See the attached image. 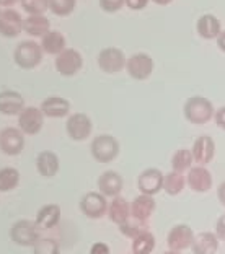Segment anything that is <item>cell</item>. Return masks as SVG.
<instances>
[{
    "instance_id": "6da1fadb",
    "label": "cell",
    "mask_w": 225,
    "mask_h": 254,
    "mask_svg": "<svg viewBox=\"0 0 225 254\" xmlns=\"http://www.w3.org/2000/svg\"><path fill=\"white\" fill-rule=\"evenodd\" d=\"M183 113H184L186 121H189L191 124L204 126L214 118L216 109H214V105H212V101H209L204 96L196 95V96H191L186 100L184 108H183Z\"/></svg>"
},
{
    "instance_id": "7a4b0ae2",
    "label": "cell",
    "mask_w": 225,
    "mask_h": 254,
    "mask_svg": "<svg viewBox=\"0 0 225 254\" xmlns=\"http://www.w3.org/2000/svg\"><path fill=\"white\" fill-rule=\"evenodd\" d=\"M90 153L98 163H109L119 155V142L116 137L109 134L96 135L90 143Z\"/></svg>"
},
{
    "instance_id": "3957f363",
    "label": "cell",
    "mask_w": 225,
    "mask_h": 254,
    "mask_svg": "<svg viewBox=\"0 0 225 254\" xmlns=\"http://www.w3.org/2000/svg\"><path fill=\"white\" fill-rule=\"evenodd\" d=\"M41 238L39 235V227L34 220H18L11 225L10 228V240L13 241L16 246L21 248H33L36 241Z\"/></svg>"
},
{
    "instance_id": "277c9868",
    "label": "cell",
    "mask_w": 225,
    "mask_h": 254,
    "mask_svg": "<svg viewBox=\"0 0 225 254\" xmlns=\"http://www.w3.org/2000/svg\"><path fill=\"white\" fill-rule=\"evenodd\" d=\"M43 48L41 44L34 43V41H21L18 46L15 48V53H13V59L15 64L21 68H34L39 65V62L43 59Z\"/></svg>"
},
{
    "instance_id": "5b68a950",
    "label": "cell",
    "mask_w": 225,
    "mask_h": 254,
    "mask_svg": "<svg viewBox=\"0 0 225 254\" xmlns=\"http://www.w3.org/2000/svg\"><path fill=\"white\" fill-rule=\"evenodd\" d=\"M108 207L109 202L108 197H105L100 190H91L82 195V199L78 202V209L86 218L91 220H98V218L108 215Z\"/></svg>"
},
{
    "instance_id": "8992f818",
    "label": "cell",
    "mask_w": 225,
    "mask_h": 254,
    "mask_svg": "<svg viewBox=\"0 0 225 254\" xmlns=\"http://www.w3.org/2000/svg\"><path fill=\"white\" fill-rule=\"evenodd\" d=\"M194 238H196V235L189 225L178 223L175 227H171L168 235H166V246H168V250L181 253L193 246Z\"/></svg>"
},
{
    "instance_id": "52a82bcc",
    "label": "cell",
    "mask_w": 225,
    "mask_h": 254,
    "mask_svg": "<svg viewBox=\"0 0 225 254\" xmlns=\"http://www.w3.org/2000/svg\"><path fill=\"white\" fill-rule=\"evenodd\" d=\"M25 148V134L18 127H5L0 132V150L8 157H16Z\"/></svg>"
},
{
    "instance_id": "ba28073f",
    "label": "cell",
    "mask_w": 225,
    "mask_h": 254,
    "mask_svg": "<svg viewBox=\"0 0 225 254\" xmlns=\"http://www.w3.org/2000/svg\"><path fill=\"white\" fill-rule=\"evenodd\" d=\"M91 130H93L91 119L83 113H74L72 116L67 119L66 132H67V135L75 142L86 140V137H90Z\"/></svg>"
},
{
    "instance_id": "9c48e42d",
    "label": "cell",
    "mask_w": 225,
    "mask_h": 254,
    "mask_svg": "<svg viewBox=\"0 0 225 254\" xmlns=\"http://www.w3.org/2000/svg\"><path fill=\"white\" fill-rule=\"evenodd\" d=\"M44 114L41 109L34 106H26L18 114V129L26 135H36L43 129Z\"/></svg>"
},
{
    "instance_id": "30bf717a",
    "label": "cell",
    "mask_w": 225,
    "mask_h": 254,
    "mask_svg": "<svg viewBox=\"0 0 225 254\" xmlns=\"http://www.w3.org/2000/svg\"><path fill=\"white\" fill-rule=\"evenodd\" d=\"M186 184H188V188L193 190V192L206 194V192H209V190L212 189L214 178H212V173L207 170L206 166L196 165L188 171Z\"/></svg>"
},
{
    "instance_id": "8fae6325",
    "label": "cell",
    "mask_w": 225,
    "mask_h": 254,
    "mask_svg": "<svg viewBox=\"0 0 225 254\" xmlns=\"http://www.w3.org/2000/svg\"><path fill=\"white\" fill-rule=\"evenodd\" d=\"M126 70L134 80H147L153 72V61L146 53L132 54L126 62Z\"/></svg>"
},
{
    "instance_id": "7c38bea8",
    "label": "cell",
    "mask_w": 225,
    "mask_h": 254,
    "mask_svg": "<svg viewBox=\"0 0 225 254\" xmlns=\"http://www.w3.org/2000/svg\"><path fill=\"white\" fill-rule=\"evenodd\" d=\"M126 56L118 48H106L98 54V67L105 73H118L126 67Z\"/></svg>"
},
{
    "instance_id": "4fadbf2b",
    "label": "cell",
    "mask_w": 225,
    "mask_h": 254,
    "mask_svg": "<svg viewBox=\"0 0 225 254\" xmlns=\"http://www.w3.org/2000/svg\"><path fill=\"white\" fill-rule=\"evenodd\" d=\"M163 178L165 175L158 168H147L137 178V188H139L141 194L155 195L160 190H163Z\"/></svg>"
},
{
    "instance_id": "5bb4252c",
    "label": "cell",
    "mask_w": 225,
    "mask_h": 254,
    "mask_svg": "<svg viewBox=\"0 0 225 254\" xmlns=\"http://www.w3.org/2000/svg\"><path fill=\"white\" fill-rule=\"evenodd\" d=\"M82 65H83L82 54L75 49H66L56 57V68L64 77H72V75L78 73Z\"/></svg>"
},
{
    "instance_id": "9a60e30c",
    "label": "cell",
    "mask_w": 225,
    "mask_h": 254,
    "mask_svg": "<svg viewBox=\"0 0 225 254\" xmlns=\"http://www.w3.org/2000/svg\"><path fill=\"white\" fill-rule=\"evenodd\" d=\"M193 157L194 163H198L199 166L209 165L216 157V142L214 138L209 135H199L193 143Z\"/></svg>"
},
{
    "instance_id": "2e32d148",
    "label": "cell",
    "mask_w": 225,
    "mask_h": 254,
    "mask_svg": "<svg viewBox=\"0 0 225 254\" xmlns=\"http://www.w3.org/2000/svg\"><path fill=\"white\" fill-rule=\"evenodd\" d=\"M25 26V18L13 8L0 11V34L5 38H16Z\"/></svg>"
},
{
    "instance_id": "e0dca14e",
    "label": "cell",
    "mask_w": 225,
    "mask_h": 254,
    "mask_svg": "<svg viewBox=\"0 0 225 254\" xmlns=\"http://www.w3.org/2000/svg\"><path fill=\"white\" fill-rule=\"evenodd\" d=\"M96 186H98V190H100L105 197L113 199L121 195L124 181H123V176H121L118 171L108 170L100 175V178H98V181H96Z\"/></svg>"
},
{
    "instance_id": "ac0fdd59",
    "label": "cell",
    "mask_w": 225,
    "mask_h": 254,
    "mask_svg": "<svg viewBox=\"0 0 225 254\" xmlns=\"http://www.w3.org/2000/svg\"><path fill=\"white\" fill-rule=\"evenodd\" d=\"M25 108V100H23L21 93H18V91H0V114H3V116H18Z\"/></svg>"
},
{
    "instance_id": "d6986e66",
    "label": "cell",
    "mask_w": 225,
    "mask_h": 254,
    "mask_svg": "<svg viewBox=\"0 0 225 254\" xmlns=\"http://www.w3.org/2000/svg\"><path fill=\"white\" fill-rule=\"evenodd\" d=\"M44 114V118H51V119H61L66 118L69 113H71V103H69L66 98L61 96H49L41 103V108H39Z\"/></svg>"
},
{
    "instance_id": "ffe728a7",
    "label": "cell",
    "mask_w": 225,
    "mask_h": 254,
    "mask_svg": "<svg viewBox=\"0 0 225 254\" xmlns=\"http://www.w3.org/2000/svg\"><path fill=\"white\" fill-rule=\"evenodd\" d=\"M34 222H36L39 230L56 228L61 222V207L57 204H46L43 207H39Z\"/></svg>"
},
{
    "instance_id": "44dd1931",
    "label": "cell",
    "mask_w": 225,
    "mask_h": 254,
    "mask_svg": "<svg viewBox=\"0 0 225 254\" xmlns=\"http://www.w3.org/2000/svg\"><path fill=\"white\" fill-rule=\"evenodd\" d=\"M61 168V161L59 157L54 152H49V150H44V152H39L36 157V170L43 178H54Z\"/></svg>"
},
{
    "instance_id": "7402d4cb",
    "label": "cell",
    "mask_w": 225,
    "mask_h": 254,
    "mask_svg": "<svg viewBox=\"0 0 225 254\" xmlns=\"http://www.w3.org/2000/svg\"><path fill=\"white\" fill-rule=\"evenodd\" d=\"M155 207H157V204H155L153 195L139 194L131 202V217L137 218V220L147 222L155 212Z\"/></svg>"
},
{
    "instance_id": "603a6c76",
    "label": "cell",
    "mask_w": 225,
    "mask_h": 254,
    "mask_svg": "<svg viewBox=\"0 0 225 254\" xmlns=\"http://www.w3.org/2000/svg\"><path fill=\"white\" fill-rule=\"evenodd\" d=\"M219 245H221V240L216 233L201 232L196 235L191 250L193 254H216L219 251Z\"/></svg>"
},
{
    "instance_id": "cb8c5ba5",
    "label": "cell",
    "mask_w": 225,
    "mask_h": 254,
    "mask_svg": "<svg viewBox=\"0 0 225 254\" xmlns=\"http://www.w3.org/2000/svg\"><path fill=\"white\" fill-rule=\"evenodd\" d=\"M108 218L119 227L121 223H124L128 218H131V204L121 195L113 197L108 207Z\"/></svg>"
},
{
    "instance_id": "d4e9b609",
    "label": "cell",
    "mask_w": 225,
    "mask_h": 254,
    "mask_svg": "<svg viewBox=\"0 0 225 254\" xmlns=\"http://www.w3.org/2000/svg\"><path fill=\"white\" fill-rule=\"evenodd\" d=\"M41 48L46 54H53V56H59L62 51H66V38L64 34L56 31V30H49L48 33L41 38Z\"/></svg>"
},
{
    "instance_id": "484cf974",
    "label": "cell",
    "mask_w": 225,
    "mask_h": 254,
    "mask_svg": "<svg viewBox=\"0 0 225 254\" xmlns=\"http://www.w3.org/2000/svg\"><path fill=\"white\" fill-rule=\"evenodd\" d=\"M198 33L199 36H203L206 39H212V38H217L221 34V21L216 15L212 13H204L201 18L198 20Z\"/></svg>"
},
{
    "instance_id": "4316f807",
    "label": "cell",
    "mask_w": 225,
    "mask_h": 254,
    "mask_svg": "<svg viewBox=\"0 0 225 254\" xmlns=\"http://www.w3.org/2000/svg\"><path fill=\"white\" fill-rule=\"evenodd\" d=\"M49 26H51V23L44 15H30L28 18H25L23 31L34 38H43L44 34L49 31Z\"/></svg>"
},
{
    "instance_id": "83f0119b",
    "label": "cell",
    "mask_w": 225,
    "mask_h": 254,
    "mask_svg": "<svg viewBox=\"0 0 225 254\" xmlns=\"http://www.w3.org/2000/svg\"><path fill=\"white\" fill-rule=\"evenodd\" d=\"M194 157L189 148H180L171 157V170L176 173H186L193 168Z\"/></svg>"
},
{
    "instance_id": "f1b7e54d",
    "label": "cell",
    "mask_w": 225,
    "mask_h": 254,
    "mask_svg": "<svg viewBox=\"0 0 225 254\" xmlns=\"http://www.w3.org/2000/svg\"><path fill=\"white\" fill-rule=\"evenodd\" d=\"M184 186H186V178L183 176V173H176L171 170L163 178V190L168 195H180Z\"/></svg>"
},
{
    "instance_id": "f546056e",
    "label": "cell",
    "mask_w": 225,
    "mask_h": 254,
    "mask_svg": "<svg viewBox=\"0 0 225 254\" xmlns=\"http://www.w3.org/2000/svg\"><path fill=\"white\" fill-rule=\"evenodd\" d=\"M20 184V171L13 166L0 168V192H10L18 188Z\"/></svg>"
},
{
    "instance_id": "4dcf8cb0",
    "label": "cell",
    "mask_w": 225,
    "mask_h": 254,
    "mask_svg": "<svg viewBox=\"0 0 225 254\" xmlns=\"http://www.w3.org/2000/svg\"><path fill=\"white\" fill-rule=\"evenodd\" d=\"M132 254H152L155 250V236L152 232H146L132 240Z\"/></svg>"
},
{
    "instance_id": "1f68e13d",
    "label": "cell",
    "mask_w": 225,
    "mask_h": 254,
    "mask_svg": "<svg viewBox=\"0 0 225 254\" xmlns=\"http://www.w3.org/2000/svg\"><path fill=\"white\" fill-rule=\"evenodd\" d=\"M119 232L123 233L126 238H131L134 240L137 238L139 235L149 232V227H147V222H142V220H137V218L131 217L128 218L124 223L119 225Z\"/></svg>"
},
{
    "instance_id": "d6a6232c",
    "label": "cell",
    "mask_w": 225,
    "mask_h": 254,
    "mask_svg": "<svg viewBox=\"0 0 225 254\" xmlns=\"http://www.w3.org/2000/svg\"><path fill=\"white\" fill-rule=\"evenodd\" d=\"M33 254H61V246L54 238L41 236L33 246Z\"/></svg>"
},
{
    "instance_id": "836d02e7",
    "label": "cell",
    "mask_w": 225,
    "mask_h": 254,
    "mask_svg": "<svg viewBox=\"0 0 225 254\" xmlns=\"http://www.w3.org/2000/svg\"><path fill=\"white\" fill-rule=\"evenodd\" d=\"M77 0H49V10L57 16L71 15L75 10Z\"/></svg>"
},
{
    "instance_id": "e575fe53",
    "label": "cell",
    "mask_w": 225,
    "mask_h": 254,
    "mask_svg": "<svg viewBox=\"0 0 225 254\" xmlns=\"http://www.w3.org/2000/svg\"><path fill=\"white\" fill-rule=\"evenodd\" d=\"M21 7L30 15H43L49 8V0H21Z\"/></svg>"
},
{
    "instance_id": "d590c367",
    "label": "cell",
    "mask_w": 225,
    "mask_h": 254,
    "mask_svg": "<svg viewBox=\"0 0 225 254\" xmlns=\"http://www.w3.org/2000/svg\"><path fill=\"white\" fill-rule=\"evenodd\" d=\"M124 3L126 0H100V7L108 13H114V11L121 10Z\"/></svg>"
},
{
    "instance_id": "8d00e7d4",
    "label": "cell",
    "mask_w": 225,
    "mask_h": 254,
    "mask_svg": "<svg viewBox=\"0 0 225 254\" xmlns=\"http://www.w3.org/2000/svg\"><path fill=\"white\" fill-rule=\"evenodd\" d=\"M88 254H111V250L106 243L103 241H98V243H93L90 246V253Z\"/></svg>"
},
{
    "instance_id": "74e56055",
    "label": "cell",
    "mask_w": 225,
    "mask_h": 254,
    "mask_svg": "<svg viewBox=\"0 0 225 254\" xmlns=\"http://www.w3.org/2000/svg\"><path fill=\"white\" fill-rule=\"evenodd\" d=\"M216 235L219 236V240L225 241V213L217 218L216 222Z\"/></svg>"
},
{
    "instance_id": "f35d334b",
    "label": "cell",
    "mask_w": 225,
    "mask_h": 254,
    "mask_svg": "<svg viewBox=\"0 0 225 254\" xmlns=\"http://www.w3.org/2000/svg\"><path fill=\"white\" fill-rule=\"evenodd\" d=\"M214 121L219 129L225 130V106L216 109V114H214Z\"/></svg>"
},
{
    "instance_id": "ab89813d",
    "label": "cell",
    "mask_w": 225,
    "mask_h": 254,
    "mask_svg": "<svg viewBox=\"0 0 225 254\" xmlns=\"http://www.w3.org/2000/svg\"><path fill=\"white\" fill-rule=\"evenodd\" d=\"M149 3V0H126V5L131 10H142L146 8V5Z\"/></svg>"
},
{
    "instance_id": "60d3db41",
    "label": "cell",
    "mask_w": 225,
    "mask_h": 254,
    "mask_svg": "<svg viewBox=\"0 0 225 254\" xmlns=\"http://www.w3.org/2000/svg\"><path fill=\"white\" fill-rule=\"evenodd\" d=\"M217 199H219V202H221V205L225 207V181L219 184V188H217Z\"/></svg>"
},
{
    "instance_id": "b9f144b4",
    "label": "cell",
    "mask_w": 225,
    "mask_h": 254,
    "mask_svg": "<svg viewBox=\"0 0 225 254\" xmlns=\"http://www.w3.org/2000/svg\"><path fill=\"white\" fill-rule=\"evenodd\" d=\"M217 46L225 53V31H221V34L217 36Z\"/></svg>"
},
{
    "instance_id": "7bdbcfd3",
    "label": "cell",
    "mask_w": 225,
    "mask_h": 254,
    "mask_svg": "<svg viewBox=\"0 0 225 254\" xmlns=\"http://www.w3.org/2000/svg\"><path fill=\"white\" fill-rule=\"evenodd\" d=\"M18 0H0V5H3V7H7V8H10L11 5L13 3H16Z\"/></svg>"
},
{
    "instance_id": "ee69618b",
    "label": "cell",
    "mask_w": 225,
    "mask_h": 254,
    "mask_svg": "<svg viewBox=\"0 0 225 254\" xmlns=\"http://www.w3.org/2000/svg\"><path fill=\"white\" fill-rule=\"evenodd\" d=\"M155 3H158V5H166V3H170L171 0H153Z\"/></svg>"
},
{
    "instance_id": "f6af8a7d",
    "label": "cell",
    "mask_w": 225,
    "mask_h": 254,
    "mask_svg": "<svg viewBox=\"0 0 225 254\" xmlns=\"http://www.w3.org/2000/svg\"><path fill=\"white\" fill-rule=\"evenodd\" d=\"M161 254H181L180 251H173V250H168V251H165V253H161Z\"/></svg>"
}]
</instances>
